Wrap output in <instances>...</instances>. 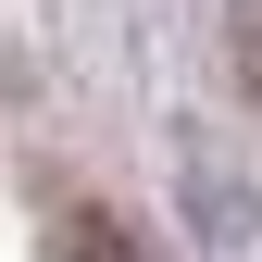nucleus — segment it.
Returning <instances> with one entry per match:
<instances>
[{
  "label": "nucleus",
  "mask_w": 262,
  "mask_h": 262,
  "mask_svg": "<svg viewBox=\"0 0 262 262\" xmlns=\"http://www.w3.org/2000/svg\"><path fill=\"white\" fill-rule=\"evenodd\" d=\"M50 250H62V262H162V250L138 237V225H125V212H88V200L50 225Z\"/></svg>",
  "instance_id": "f257e3e1"
}]
</instances>
